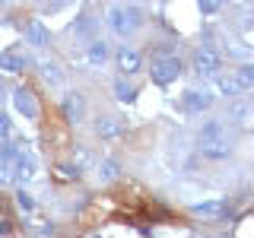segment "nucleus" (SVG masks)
Segmentation results:
<instances>
[{
  "label": "nucleus",
  "instance_id": "obj_5",
  "mask_svg": "<svg viewBox=\"0 0 254 238\" xmlns=\"http://www.w3.org/2000/svg\"><path fill=\"white\" fill-rule=\"evenodd\" d=\"M210 105H213V95L206 89H188L181 95V108L190 111V115H200V111H206Z\"/></svg>",
  "mask_w": 254,
  "mask_h": 238
},
{
  "label": "nucleus",
  "instance_id": "obj_6",
  "mask_svg": "<svg viewBox=\"0 0 254 238\" xmlns=\"http://www.w3.org/2000/svg\"><path fill=\"white\" fill-rule=\"evenodd\" d=\"M26 63H29V58L19 51V48H6V51H0V70H6V73H22Z\"/></svg>",
  "mask_w": 254,
  "mask_h": 238
},
{
  "label": "nucleus",
  "instance_id": "obj_14",
  "mask_svg": "<svg viewBox=\"0 0 254 238\" xmlns=\"http://www.w3.org/2000/svg\"><path fill=\"white\" fill-rule=\"evenodd\" d=\"M194 216H203V219H219L226 213V200H203V203H194L190 206Z\"/></svg>",
  "mask_w": 254,
  "mask_h": 238
},
{
  "label": "nucleus",
  "instance_id": "obj_24",
  "mask_svg": "<svg viewBox=\"0 0 254 238\" xmlns=\"http://www.w3.org/2000/svg\"><path fill=\"white\" fill-rule=\"evenodd\" d=\"M58 172H61V178H67V181L79 178V169H76V165H58Z\"/></svg>",
  "mask_w": 254,
  "mask_h": 238
},
{
  "label": "nucleus",
  "instance_id": "obj_11",
  "mask_svg": "<svg viewBox=\"0 0 254 238\" xmlns=\"http://www.w3.org/2000/svg\"><path fill=\"white\" fill-rule=\"evenodd\" d=\"M200 153L206 159H229V153H232V143L229 140H200Z\"/></svg>",
  "mask_w": 254,
  "mask_h": 238
},
{
  "label": "nucleus",
  "instance_id": "obj_20",
  "mask_svg": "<svg viewBox=\"0 0 254 238\" xmlns=\"http://www.w3.org/2000/svg\"><path fill=\"white\" fill-rule=\"evenodd\" d=\"M115 95H118L121 102H127V105H130V102L137 99V89H133V86L121 76V79H115Z\"/></svg>",
  "mask_w": 254,
  "mask_h": 238
},
{
  "label": "nucleus",
  "instance_id": "obj_19",
  "mask_svg": "<svg viewBox=\"0 0 254 238\" xmlns=\"http://www.w3.org/2000/svg\"><path fill=\"white\" fill-rule=\"evenodd\" d=\"M232 76L238 79L242 89H251V86H254V63H242V67H235Z\"/></svg>",
  "mask_w": 254,
  "mask_h": 238
},
{
  "label": "nucleus",
  "instance_id": "obj_22",
  "mask_svg": "<svg viewBox=\"0 0 254 238\" xmlns=\"http://www.w3.org/2000/svg\"><path fill=\"white\" fill-rule=\"evenodd\" d=\"M42 76H45V79H48V83H51V86H58L64 73H61V67H58V63L45 60V63H42Z\"/></svg>",
  "mask_w": 254,
  "mask_h": 238
},
{
  "label": "nucleus",
  "instance_id": "obj_13",
  "mask_svg": "<svg viewBox=\"0 0 254 238\" xmlns=\"http://www.w3.org/2000/svg\"><path fill=\"white\" fill-rule=\"evenodd\" d=\"M48 38H51V32H48V26H45L42 19H32L29 26H26V42H29V45L45 48V45H48Z\"/></svg>",
  "mask_w": 254,
  "mask_h": 238
},
{
  "label": "nucleus",
  "instance_id": "obj_17",
  "mask_svg": "<svg viewBox=\"0 0 254 238\" xmlns=\"http://www.w3.org/2000/svg\"><path fill=\"white\" fill-rule=\"evenodd\" d=\"M86 60H89L92 67H99V63H105V60H108V45H105V42H99V38H95V42H89V51H86Z\"/></svg>",
  "mask_w": 254,
  "mask_h": 238
},
{
  "label": "nucleus",
  "instance_id": "obj_26",
  "mask_svg": "<svg viewBox=\"0 0 254 238\" xmlns=\"http://www.w3.org/2000/svg\"><path fill=\"white\" fill-rule=\"evenodd\" d=\"M10 133H13L10 118H6V115H0V137H10Z\"/></svg>",
  "mask_w": 254,
  "mask_h": 238
},
{
  "label": "nucleus",
  "instance_id": "obj_12",
  "mask_svg": "<svg viewBox=\"0 0 254 238\" xmlns=\"http://www.w3.org/2000/svg\"><path fill=\"white\" fill-rule=\"evenodd\" d=\"M200 140H229V127L222 118H210L200 127Z\"/></svg>",
  "mask_w": 254,
  "mask_h": 238
},
{
  "label": "nucleus",
  "instance_id": "obj_16",
  "mask_svg": "<svg viewBox=\"0 0 254 238\" xmlns=\"http://www.w3.org/2000/svg\"><path fill=\"white\" fill-rule=\"evenodd\" d=\"M95 29H99V19H95L92 13H79V19L73 22V32H76V35H83V38H92ZM92 42H95V38H92Z\"/></svg>",
  "mask_w": 254,
  "mask_h": 238
},
{
  "label": "nucleus",
  "instance_id": "obj_27",
  "mask_svg": "<svg viewBox=\"0 0 254 238\" xmlns=\"http://www.w3.org/2000/svg\"><path fill=\"white\" fill-rule=\"evenodd\" d=\"M222 10V3H213V0H210V3H200V13L203 16H213V13H219Z\"/></svg>",
  "mask_w": 254,
  "mask_h": 238
},
{
  "label": "nucleus",
  "instance_id": "obj_23",
  "mask_svg": "<svg viewBox=\"0 0 254 238\" xmlns=\"http://www.w3.org/2000/svg\"><path fill=\"white\" fill-rule=\"evenodd\" d=\"M89 162H92L89 149H86V146H73V165H76V169L83 172V169H86V165H89Z\"/></svg>",
  "mask_w": 254,
  "mask_h": 238
},
{
  "label": "nucleus",
  "instance_id": "obj_1",
  "mask_svg": "<svg viewBox=\"0 0 254 238\" xmlns=\"http://www.w3.org/2000/svg\"><path fill=\"white\" fill-rule=\"evenodd\" d=\"M108 26L115 35H133L140 26H143V13L137 10V6H127V3H115V6H108Z\"/></svg>",
  "mask_w": 254,
  "mask_h": 238
},
{
  "label": "nucleus",
  "instance_id": "obj_25",
  "mask_svg": "<svg viewBox=\"0 0 254 238\" xmlns=\"http://www.w3.org/2000/svg\"><path fill=\"white\" fill-rule=\"evenodd\" d=\"M16 203H19V210H32V206H35V200H32L26 190H19V194H16Z\"/></svg>",
  "mask_w": 254,
  "mask_h": 238
},
{
  "label": "nucleus",
  "instance_id": "obj_18",
  "mask_svg": "<svg viewBox=\"0 0 254 238\" xmlns=\"http://www.w3.org/2000/svg\"><path fill=\"white\" fill-rule=\"evenodd\" d=\"M216 89H219L222 95H242V92H245L242 86H238V79H235L232 73H222V76L216 79Z\"/></svg>",
  "mask_w": 254,
  "mask_h": 238
},
{
  "label": "nucleus",
  "instance_id": "obj_29",
  "mask_svg": "<svg viewBox=\"0 0 254 238\" xmlns=\"http://www.w3.org/2000/svg\"><path fill=\"white\" fill-rule=\"evenodd\" d=\"M0 95H3V86H0Z\"/></svg>",
  "mask_w": 254,
  "mask_h": 238
},
{
  "label": "nucleus",
  "instance_id": "obj_4",
  "mask_svg": "<svg viewBox=\"0 0 254 238\" xmlns=\"http://www.w3.org/2000/svg\"><path fill=\"white\" fill-rule=\"evenodd\" d=\"M13 105L19 115H26L29 121H35L38 118V102H35V92L29 89V86H19V89L13 92Z\"/></svg>",
  "mask_w": 254,
  "mask_h": 238
},
{
  "label": "nucleus",
  "instance_id": "obj_10",
  "mask_svg": "<svg viewBox=\"0 0 254 238\" xmlns=\"http://www.w3.org/2000/svg\"><path fill=\"white\" fill-rule=\"evenodd\" d=\"M229 121L232 124H238V127H248V124H254V105L251 102H232L229 105Z\"/></svg>",
  "mask_w": 254,
  "mask_h": 238
},
{
  "label": "nucleus",
  "instance_id": "obj_28",
  "mask_svg": "<svg viewBox=\"0 0 254 238\" xmlns=\"http://www.w3.org/2000/svg\"><path fill=\"white\" fill-rule=\"evenodd\" d=\"M61 6H64V3H45V6H42V10H45V13H58V10H61Z\"/></svg>",
  "mask_w": 254,
  "mask_h": 238
},
{
  "label": "nucleus",
  "instance_id": "obj_2",
  "mask_svg": "<svg viewBox=\"0 0 254 238\" xmlns=\"http://www.w3.org/2000/svg\"><path fill=\"white\" fill-rule=\"evenodd\" d=\"M190 70H194L197 76H203V79H210V76H222L219 70H222V58H219V51H213V48H197L194 51V58H190Z\"/></svg>",
  "mask_w": 254,
  "mask_h": 238
},
{
  "label": "nucleus",
  "instance_id": "obj_15",
  "mask_svg": "<svg viewBox=\"0 0 254 238\" xmlns=\"http://www.w3.org/2000/svg\"><path fill=\"white\" fill-rule=\"evenodd\" d=\"M13 175H16V181H29L32 175H35V159L19 153V159L13 162Z\"/></svg>",
  "mask_w": 254,
  "mask_h": 238
},
{
  "label": "nucleus",
  "instance_id": "obj_8",
  "mask_svg": "<svg viewBox=\"0 0 254 238\" xmlns=\"http://www.w3.org/2000/svg\"><path fill=\"white\" fill-rule=\"evenodd\" d=\"M115 60H118V70H121V73H137L140 70V63H143V58H140V51H133V48H118V54H115Z\"/></svg>",
  "mask_w": 254,
  "mask_h": 238
},
{
  "label": "nucleus",
  "instance_id": "obj_21",
  "mask_svg": "<svg viewBox=\"0 0 254 238\" xmlns=\"http://www.w3.org/2000/svg\"><path fill=\"white\" fill-rule=\"evenodd\" d=\"M118 172H121V169H118L115 159H102V165H99V178H102V181H115Z\"/></svg>",
  "mask_w": 254,
  "mask_h": 238
},
{
  "label": "nucleus",
  "instance_id": "obj_9",
  "mask_svg": "<svg viewBox=\"0 0 254 238\" xmlns=\"http://www.w3.org/2000/svg\"><path fill=\"white\" fill-rule=\"evenodd\" d=\"M124 130H127V124L121 118H99V124H95V133L102 140H118V137H124Z\"/></svg>",
  "mask_w": 254,
  "mask_h": 238
},
{
  "label": "nucleus",
  "instance_id": "obj_7",
  "mask_svg": "<svg viewBox=\"0 0 254 238\" xmlns=\"http://www.w3.org/2000/svg\"><path fill=\"white\" fill-rule=\"evenodd\" d=\"M83 115H86V99L79 92H67L64 95V118L70 124H76V121H83Z\"/></svg>",
  "mask_w": 254,
  "mask_h": 238
},
{
  "label": "nucleus",
  "instance_id": "obj_3",
  "mask_svg": "<svg viewBox=\"0 0 254 238\" xmlns=\"http://www.w3.org/2000/svg\"><path fill=\"white\" fill-rule=\"evenodd\" d=\"M181 58H175V54H162V58L153 60V70H149V76H153L156 86H169L175 79L181 76Z\"/></svg>",
  "mask_w": 254,
  "mask_h": 238
}]
</instances>
